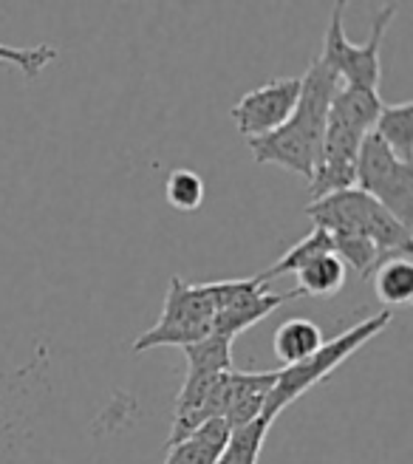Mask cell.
I'll return each mask as SVG.
<instances>
[{
  "instance_id": "6da1fadb",
  "label": "cell",
  "mask_w": 413,
  "mask_h": 464,
  "mask_svg": "<svg viewBox=\"0 0 413 464\" xmlns=\"http://www.w3.org/2000/svg\"><path fill=\"white\" fill-rule=\"evenodd\" d=\"M337 91V74L323 60L314 57L309 72L301 77V97H297V105L289 120L274 133L246 142L258 165H281L309 181L317 165L320 148H323L329 108Z\"/></svg>"
},
{
  "instance_id": "7a4b0ae2",
  "label": "cell",
  "mask_w": 413,
  "mask_h": 464,
  "mask_svg": "<svg viewBox=\"0 0 413 464\" xmlns=\"http://www.w3.org/2000/svg\"><path fill=\"white\" fill-rule=\"evenodd\" d=\"M379 108H382L379 91L340 85L329 108L323 148H320L314 173L309 179L312 201L354 188L357 153H360L362 139L374 130Z\"/></svg>"
},
{
  "instance_id": "3957f363",
  "label": "cell",
  "mask_w": 413,
  "mask_h": 464,
  "mask_svg": "<svg viewBox=\"0 0 413 464\" xmlns=\"http://www.w3.org/2000/svg\"><path fill=\"white\" fill-rule=\"evenodd\" d=\"M306 216L329 236L369 238L382 252V261L410 258V229L399 224L379 201L357 188L312 201L306 207Z\"/></svg>"
},
{
  "instance_id": "277c9868",
  "label": "cell",
  "mask_w": 413,
  "mask_h": 464,
  "mask_svg": "<svg viewBox=\"0 0 413 464\" xmlns=\"http://www.w3.org/2000/svg\"><path fill=\"white\" fill-rule=\"evenodd\" d=\"M391 320H394L391 312H379L369 320L357 323V326H351L349 332L337 334L334 340H323V345H320L317 352L312 357H306L303 362L278 371V380H274L269 397H266V405H264L266 420L274 422L294 400H301L303 393H309L314 385L329 380L342 362L360 352L362 345H369L377 334H382Z\"/></svg>"
},
{
  "instance_id": "5b68a950",
  "label": "cell",
  "mask_w": 413,
  "mask_h": 464,
  "mask_svg": "<svg viewBox=\"0 0 413 464\" xmlns=\"http://www.w3.org/2000/svg\"><path fill=\"white\" fill-rule=\"evenodd\" d=\"M216 300L210 284H185L178 275L170 277V289L165 297L162 317L153 323V329L133 340V352H148L158 345L185 348L213 334Z\"/></svg>"
},
{
  "instance_id": "8992f818",
  "label": "cell",
  "mask_w": 413,
  "mask_h": 464,
  "mask_svg": "<svg viewBox=\"0 0 413 464\" xmlns=\"http://www.w3.org/2000/svg\"><path fill=\"white\" fill-rule=\"evenodd\" d=\"M342 9L346 4L337 0L331 9V23L326 32V45H323V60L331 72L337 74L342 88H365V91H379V77H382V65H379V45L385 37V29L391 26V20L397 17L399 6L388 4L377 12L371 23V34L365 43H351L342 29Z\"/></svg>"
},
{
  "instance_id": "52a82bcc",
  "label": "cell",
  "mask_w": 413,
  "mask_h": 464,
  "mask_svg": "<svg viewBox=\"0 0 413 464\" xmlns=\"http://www.w3.org/2000/svg\"><path fill=\"white\" fill-rule=\"evenodd\" d=\"M354 188L369 193L399 224L413 229V165L399 161L374 130L360 145Z\"/></svg>"
},
{
  "instance_id": "ba28073f",
  "label": "cell",
  "mask_w": 413,
  "mask_h": 464,
  "mask_svg": "<svg viewBox=\"0 0 413 464\" xmlns=\"http://www.w3.org/2000/svg\"><path fill=\"white\" fill-rule=\"evenodd\" d=\"M216 300V320L213 334L233 343L238 334L252 329L255 323L266 320L274 309L286 300L297 297L294 289L286 295L269 292V284L261 275L255 277H235V281H206Z\"/></svg>"
},
{
  "instance_id": "9c48e42d",
  "label": "cell",
  "mask_w": 413,
  "mask_h": 464,
  "mask_svg": "<svg viewBox=\"0 0 413 464\" xmlns=\"http://www.w3.org/2000/svg\"><path fill=\"white\" fill-rule=\"evenodd\" d=\"M301 97V77H274L235 102L233 120L238 133L246 139H261L278 130L297 105Z\"/></svg>"
},
{
  "instance_id": "30bf717a",
  "label": "cell",
  "mask_w": 413,
  "mask_h": 464,
  "mask_svg": "<svg viewBox=\"0 0 413 464\" xmlns=\"http://www.w3.org/2000/svg\"><path fill=\"white\" fill-rule=\"evenodd\" d=\"M210 420H221V374H187L173 405L168 448Z\"/></svg>"
},
{
  "instance_id": "8fae6325",
  "label": "cell",
  "mask_w": 413,
  "mask_h": 464,
  "mask_svg": "<svg viewBox=\"0 0 413 464\" xmlns=\"http://www.w3.org/2000/svg\"><path fill=\"white\" fill-rule=\"evenodd\" d=\"M274 380H278V371H224L221 420L229 425V430L264 416V405Z\"/></svg>"
},
{
  "instance_id": "7c38bea8",
  "label": "cell",
  "mask_w": 413,
  "mask_h": 464,
  "mask_svg": "<svg viewBox=\"0 0 413 464\" xmlns=\"http://www.w3.org/2000/svg\"><path fill=\"white\" fill-rule=\"evenodd\" d=\"M229 436V425L224 420L204 422L187 439L168 448L165 464H216Z\"/></svg>"
},
{
  "instance_id": "4fadbf2b",
  "label": "cell",
  "mask_w": 413,
  "mask_h": 464,
  "mask_svg": "<svg viewBox=\"0 0 413 464\" xmlns=\"http://www.w3.org/2000/svg\"><path fill=\"white\" fill-rule=\"evenodd\" d=\"M374 133L382 139V145L391 150L405 165H413V102H391L379 108L374 122Z\"/></svg>"
},
{
  "instance_id": "5bb4252c",
  "label": "cell",
  "mask_w": 413,
  "mask_h": 464,
  "mask_svg": "<svg viewBox=\"0 0 413 464\" xmlns=\"http://www.w3.org/2000/svg\"><path fill=\"white\" fill-rule=\"evenodd\" d=\"M320 345H323V332H320V326L309 317H292V320L281 323L278 332L272 337L274 354H278V360L286 368L312 357Z\"/></svg>"
},
{
  "instance_id": "9a60e30c",
  "label": "cell",
  "mask_w": 413,
  "mask_h": 464,
  "mask_svg": "<svg viewBox=\"0 0 413 464\" xmlns=\"http://www.w3.org/2000/svg\"><path fill=\"white\" fill-rule=\"evenodd\" d=\"M294 275H297V289H294L297 297H329L346 286L349 269L342 266V261L334 252H326L303 264Z\"/></svg>"
},
{
  "instance_id": "2e32d148",
  "label": "cell",
  "mask_w": 413,
  "mask_h": 464,
  "mask_svg": "<svg viewBox=\"0 0 413 464\" xmlns=\"http://www.w3.org/2000/svg\"><path fill=\"white\" fill-rule=\"evenodd\" d=\"M374 295L385 306H408L413 297V264L410 258H385L377 264Z\"/></svg>"
},
{
  "instance_id": "e0dca14e",
  "label": "cell",
  "mask_w": 413,
  "mask_h": 464,
  "mask_svg": "<svg viewBox=\"0 0 413 464\" xmlns=\"http://www.w3.org/2000/svg\"><path fill=\"white\" fill-rule=\"evenodd\" d=\"M269 425L272 422L266 420V416H258V420H252L241 428H233L216 464H258L261 450L266 445Z\"/></svg>"
},
{
  "instance_id": "ac0fdd59",
  "label": "cell",
  "mask_w": 413,
  "mask_h": 464,
  "mask_svg": "<svg viewBox=\"0 0 413 464\" xmlns=\"http://www.w3.org/2000/svg\"><path fill=\"white\" fill-rule=\"evenodd\" d=\"M187 357V374H224V371H233V343L210 334L193 345L181 348Z\"/></svg>"
},
{
  "instance_id": "d6986e66",
  "label": "cell",
  "mask_w": 413,
  "mask_h": 464,
  "mask_svg": "<svg viewBox=\"0 0 413 464\" xmlns=\"http://www.w3.org/2000/svg\"><path fill=\"white\" fill-rule=\"evenodd\" d=\"M326 252H334L331 249V238H329V232L323 229H317L312 227V232L306 238H301L294 246H289L283 255H281V261L269 266L266 272H261V277L269 284L272 277H281V275H294L297 269H301L303 264H309L312 258H317V255H326Z\"/></svg>"
},
{
  "instance_id": "ffe728a7",
  "label": "cell",
  "mask_w": 413,
  "mask_h": 464,
  "mask_svg": "<svg viewBox=\"0 0 413 464\" xmlns=\"http://www.w3.org/2000/svg\"><path fill=\"white\" fill-rule=\"evenodd\" d=\"M165 198L178 213H196L204 204V181L198 173L178 168L165 181Z\"/></svg>"
},
{
  "instance_id": "44dd1931",
  "label": "cell",
  "mask_w": 413,
  "mask_h": 464,
  "mask_svg": "<svg viewBox=\"0 0 413 464\" xmlns=\"http://www.w3.org/2000/svg\"><path fill=\"white\" fill-rule=\"evenodd\" d=\"M54 60H57V45H49V43L34 45V49H14V45L0 43V63L17 65L26 80H37L43 68Z\"/></svg>"
}]
</instances>
